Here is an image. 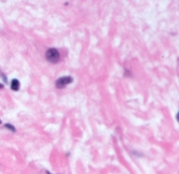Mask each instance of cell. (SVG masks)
<instances>
[{"instance_id": "3957f363", "label": "cell", "mask_w": 179, "mask_h": 174, "mask_svg": "<svg viewBox=\"0 0 179 174\" xmlns=\"http://www.w3.org/2000/svg\"><path fill=\"white\" fill-rule=\"evenodd\" d=\"M10 88L13 89L14 91H18L19 88H20V83L17 79H14L12 81V84H10Z\"/></svg>"}, {"instance_id": "5b68a950", "label": "cell", "mask_w": 179, "mask_h": 174, "mask_svg": "<svg viewBox=\"0 0 179 174\" xmlns=\"http://www.w3.org/2000/svg\"><path fill=\"white\" fill-rule=\"evenodd\" d=\"M0 123H1V121H0Z\"/></svg>"}, {"instance_id": "277c9868", "label": "cell", "mask_w": 179, "mask_h": 174, "mask_svg": "<svg viewBox=\"0 0 179 174\" xmlns=\"http://www.w3.org/2000/svg\"><path fill=\"white\" fill-rule=\"evenodd\" d=\"M0 88H2V85H1V84H0Z\"/></svg>"}, {"instance_id": "7a4b0ae2", "label": "cell", "mask_w": 179, "mask_h": 174, "mask_svg": "<svg viewBox=\"0 0 179 174\" xmlns=\"http://www.w3.org/2000/svg\"><path fill=\"white\" fill-rule=\"evenodd\" d=\"M71 82H72L71 77H62V78H60V79L57 80L56 86L58 87V88H64V87L69 85Z\"/></svg>"}, {"instance_id": "6da1fadb", "label": "cell", "mask_w": 179, "mask_h": 174, "mask_svg": "<svg viewBox=\"0 0 179 174\" xmlns=\"http://www.w3.org/2000/svg\"><path fill=\"white\" fill-rule=\"evenodd\" d=\"M46 59L50 63H57L60 60V54L56 48H49L46 52Z\"/></svg>"}]
</instances>
